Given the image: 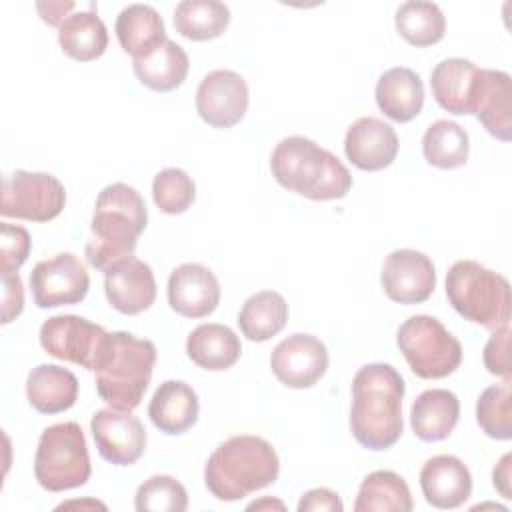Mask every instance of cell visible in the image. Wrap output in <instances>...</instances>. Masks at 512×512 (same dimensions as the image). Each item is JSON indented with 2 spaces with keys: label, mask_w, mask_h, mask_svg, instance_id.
I'll return each instance as SVG.
<instances>
[{
  "label": "cell",
  "mask_w": 512,
  "mask_h": 512,
  "mask_svg": "<svg viewBox=\"0 0 512 512\" xmlns=\"http://www.w3.org/2000/svg\"><path fill=\"white\" fill-rule=\"evenodd\" d=\"M110 332L76 314H60L48 318L40 326V344L46 354L82 366L90 372L96 370Z\"/></svg>",
  "instance_id": "obj_10"
},
{
  "label": "cell",
  "mask_w": 512,
  "mask_h": 512,
  "mask_svg": "<svg viewBox=\"0 0 512 512\" xmlns=\"http://www.w3.org/2000/svg\"><path fill=\"white\" fill-rule=\"evenodd\" d=\"M446 296L462 318L492 332L510 322L512 296L508 280L476 260H458L450 266Z\"/></svg>",
  "instance_id": "obj_6"
},
{
  "label": "cell",
  "mask_w": 512,
  "mask_h": 512,
  "mask_svg": "<svg viewBox=\"0 0 512 512\" xmlns=\"http://www.w3.org/2000/svg\"><path fill=\"white\" fill-rule=\"evenodd\" d=\"M196 110L214 128H232L248 110V84L232 70L206 74L196 90Z\"/></svg>",
  "instance_id": "obj_14"
},
{
  "label": "cell",
  "mask_w": 512,
  "mask_h": 512,
  "mask_svg": "<svg viewBox=\"0 0 512 512\" xmlns=\"http://www.w3.org/2000/svg\"><path fill=\"white\" fill-rule=\"evenodd\" d=\"M510 326L494 330L490 340L484 346V366L490 374L502 378L510 384L512 364H510Z\"/></svg>",
  "instance_id": "obj_39"
},
{
  "label": "cell",
  "mask_w": 512,
  "mask_h": 512,
  "mask_svg": "<svg viewBox=\"0 0 512 512\" xmlns=\"http://www.w3.org/2000/svg\"><path fill=\"white\" fill-rule=\"evenodd\" d=\"M270 368L284 386L310 388L328 370V350L320 338L298 332L272 350Z\"/></svg>",
  "instance_id": "obj_12"
},
{
  "label": "cell",
  "mask_w": 512,
  "mask_h": 512,
  "mask_svg": "<svg viewBox=\"0 0 512 512\" xmlns=\"http://www.w3.org/2000/svg\"><path fill=\"white\" fill-rule=\"evenodd\" d=\"M264 506H276V508H284V504L282 502H274V500H262V502H252L250 506H248V510H258V508H264Z\"/></svg>",
  "instance_id": "obj_44"
},
{
  "label": "cell",
  "mask_w": 512,
  "mask_h": 512,
  "mask_svg": "<svg viewBox=\"0 0 512 512\" xmlns=\"http://www.w3.org/2000/svg\"><path fill=\"white\" fill-rule=\"evenodd\" d=\"M406 386L400 372L382 362L362 366L352 380L350 430L368 450H386L402 434V398Z\"/></svg>",
  "instance_id": "obj_1"
},
{
  "label": "cell",
  "mask_w": 512,
  "mask_h": 512,
  "mask_svg": "<svg viewBox=\"0 0 512 512\" xmlns=\"http://www.w3.org/2000/svg\"><path fill=\"white\" fill-rule=\"evenodd\" d=\"M36 8H38V12H40V16L46 24L60 28V24L66 20L64 14L74 8V2H48V4L38 2Z\"/></svg>",
  "instance_id": "obj_42"
},
{
  "label": "cell",
  "mask_w": 512,
  "mask_h": 512,
  "mask_svg": "<svg viewBox=\"0 0 512 512\" xmlns=\"http://www.w3.org/2000/svg\"><path fill=\"white\" fill-rule=\"evenodd\" d=\"M510 384L486 388L476 402V422L482 432L494 440L512 438Z\"/></svg>",
  "instance_id": "obj_35"
},
{
  "label": "cell",
  "mask_w": 512,
  "mask_h": 512,
  "mask_svg": "<svg viewBox=\"0 0 512 512\" xmlns=\"http://www.w3.org/2000/svg\"><path fill=\"white\" fill-rule=\"evenodd\" d=\"M200 412L198 394L194 388L182 380H166L162 382L148 406V416L152 424L170 436L184 434L190 430Z\"/></svg>",
  "instance_id": "obj_21"
},
{
  "label": "cell",
  "mask_w": 512,
  "mask_h": 512,
  "mask_svg": "<svg viewBox=\"0 0 512 512\" xmlns=\"http://www.w3.org/2000/svg\"><path fill=\"white\" fill-rule=\"evenodd\" d=\"M156 364V346L130 332H110L106 350L94 370L100 398L116 410L140 406Z\"/></svg>",
  "instance_id": "obj_5"
},
{
  "label": "cell",
  "mask_w": 512,
  "mask_h": 512,
  "mask_svg": "<svg viewBox=\"0 0 512 512\" xmlns=\"http://www.w3.org/2000/svg\"><path fill=\"white\" fill-rule=\"evenodd\" d=\"M30 254V234L22 226L0 224V272H16Z\"/></svg>",
  "instance_id": "obj_38"
},
{
  "label": "cell",
  "mask_w": 512,
  "mask_h": 512,
  "mask_svg": "<svg viewBox=\"0 0 512 512\" xmlns=\"http://www.w3.org/2000/svg\"><path fill=\"white\" fill-rule=\"evenodd\" d=\"M116 38L134 60L150 56L168 40L162 16L148 4H130L118 14Z\"/></svg>",
  "instance_id": "obj_24"
},
{
  "label": "cell",
  "mask_w": 512,
  "mask_h": 512,
  "mask_svg": "<svg viewBox=\"0 0 512 512\" xmlns=\"http://www.w3.org/2000/svg\"><path fill=\"white\" fill-rule=\"evenodd\" d=\"M288 320V304L282 294L262 290L252 294L238 314L240 332L250 342H266L276 336Z\"/></svg>",
  "instance_id": "obj_30"
},
{
  "label": "cell",
  "mask_w": 512,
  "mask_h": 512,
  "mask_svg": "<svg viewBox=\"0 0 512 512\" xmlns=\"http://www.w3.org/2000/svg\"><path fill=\"white\" fill-rule=\"evenodd\" d=\"M228 24L230 8L218 0H184L174 10V28L188 40L218 38Z\"/></svg>",
  "instance_id": "obj_32"
},
{
  "label": "cell",
  "mask_w": 512,
  "mask_h": 512,
  "mask_svg": "<svg viewBox=\"0 0 512 512\" xmlns=\"http://www.w3.org/2000/svg\"><path fill=\"white\" fill-rule=\"evenodd\" d=\"M482 126L498 140L508 142L512 138V82L502 70L476 72L470 110Z\"/></svg>",
  "instance_id": "obj_16"
},
{
  "label": "cell",
  "mask_w": 512,
  "mask_h": 512,
  "mask_svg": "<svg viewBox=\"0 0 512 512\" xmlns=\"http://www.w3.org/2000/svg\"><path fill=\"white\" fill-rule=\"evenodd\" d=\"M394 24L398 34L412 46L424 48L440 42L446 32V18L434 2H404L398 6Z\"/></svg>",
  "instance_id": "obj_34"
},
{
  "label": "cell",
  "mask_w": 512,
  "mask_h": 512,
  "mask_svg": "<svg viewBox=\"0 0 512 512\" xmlns=\"http://www.w3.org/2000/svg\"><path fill=\"white\" fill-rule=\"evenodd\" d=\"M66 204L62 182L46 172L16 170L2 182L0 214L30 222L54 220Z\"/></svg>",
  "instance_id": "obj_9"
},
{
  "label": "cell",
  "mask_w": 512,
  "mask_h": 512,
  "mask_svg": "<svg viewBox=\"0 0 512 512\" xmlns=\"http://www.w3.org/2000/svg\"><path fill=\"white\" fill-rule=\"evenodd\" d=\"M188 68V54L174 40H166L150 56L134 60L136 78L156 92H170L178 88L186 80Z\"/></svg>",
  "instance_id": "obj_29"
},
{
  "label": "cell",
  "mask_w": 512,
  "mask_h": 512,
  "mask_svg": "<svg viewBox=\"0 0 512 512\" xmlns=\"http://www.w3.org/2000/svg\"><path fill=\"white\" fill-rule=\"evenodd\" d=\"M90 472L88 446L80 424L58 422L44 428L34 458V476L44 490L64 492L84 486Z\"/></svg>",
  "instance_id": "obj_7"
},
{
  "label": "cell",
  "mask_w": 512,
  "mask_h": 512,
  "mask_svg": "<svg viewBox=\"0 0 512 512\" xmlns=\"http://www.w3.org/2000/svg\"><path fill=\"white\" fill-rule=\"evenodd\" d=\"M280 460L272 444L260 436L238 434L210 454L204 484L222 502L240 500L276 482Z\"/></svg>",
  "instance_id": "obj_4"
},
{
  "label": "cell",
  "mask_w": 512,
  "mask_h": 512,
  "mask_svg": "<svg viewBox=\"0 0 512 512\" xmlns=\"http://www.w3.org/2000/svg\"><path fill=\"white\" fill-rule=\"evenodd\" d=\"M90 430L100 456L110 464L130 466L144 454L146 430L126 410H98L90 420Z\"/></svg>",
  "instance_id": "obj_15"
},
{
  "label": "cell",
  "mask_w": 512,
  "mask_h": 512,
  "mask_svg": "<svg viewBox=\"0 0 512 512\" xmlns=\"http://www.w3.org/2000/svg\"><path fill=\"white\" fill-rule=\"evenodd\" d=\"M342 508L344 506L338 494L328 488L308 490L298 502V512H342Z\"/></svg>",
  "instance_id": "obj_41"
},
{
  "label": "cell",
  "mask_w": 512,
  "mask_h": 512,
  "mask_svg": "<svg viewBox=\"0 0 512 512\" xmlns=\"http://www.w3.org/2000/svg\"><path fill=\"white\" fill-rule=\"evenodd\" d=\"M510 462H512V454H504L500 458V462L496 464L494 472H492V480H494V488L504 496V498H512V490H510Z\"/></svg>",
  "instance_id": "obj_43"
},
{
  "label": "cell",
  "mask_w": 512,
  "mask_h": 512,
  "mask_svg": "<svg viewBox=\"0 0 512 512\" xmlns=\"http://www.w3.org/2000/svg\"><path fill=\"white\" fill-rule=\"evenodd\" d=\"M422 152L428 164L452 170L464 166L470 152L468 132L452 120H436L422 138Z\"/></svg>",
  "instance_id": "obj_33"
},
{
  "label": "cell",
  "mask_w": 512,
  "mask_h": 512,
  "mask_svg": "<svg viewBox=\"0 0 512 512\" xmlns=\"http://www.w3.org/2000/svg\"><path fill=\"white\" fill-rule=\"evenodd\" d=\"M148 224V212L136 188L116 182L106 186L94 204L86 260L106 272L116 262L134 256L138 236Z\"/></svg>",
  "instance_id": "obj_2"
},
{
  "label": "cell",
  "mask_w": 512,
  "mask_h": 512,
  "mask_svg": "<svg viewBox=\"0 0 512 512\" xmlns=\"http://www.w3.org/2000/svg\"><path fill=\"white\" fill-rule=\"evenodd\" d=\"M30 290L38 308L78 304L90 290L86 266L70 252L40 260L30 272Z\"/></svg>",
  "instance_id": "obj_11"
},
{
  "label": "cell",
  "mask_w": 512,
  "mask_h": 512,
  "mask_svg": "<svg viewBox=\"0 0 512 512\" xmlns=\"http://www.w3.org/2000/svg\"><path fill=\"white\" fill-rule=\"evenodd\" d=\"M376 104L394 122H410L424 106L420 76L404 66L386 70L376 82Z\"/></svg>",
  "instance_id": "obj_23"
},
{
  "label": "cell",
  "mask_w": 512,
  "mask_h": 512,
  "mask_svg": "<svg viewBox=\"0 0 512 512\" xmlns=\"http://www.w3.org/2000/svg\"><path fill=\"white\" fill-rule=\"evenodd\" d=\"M460 418V402L454 392L432 388L422 392L410 408L414 434L424 442H438L452 434Z\"/></svg>",
  "instance_id": "obj_25"
},
{
  "label": "cell",
  "mask_w": 512,
  "mask_h": 512,
  "mask_svg": "<svg viewBox=\"0 0 512 512\" xmlns=\"http://www.w3.org/2000/svg\"><path fill=\"white\" fill-rule=\"evenodd\" d=\"M414 508L406 480L392 470L370 472L358 490L356 512H410Z\"/></svg>",
  "instance_id": "obj_31"
},
{
  "label": "cell",
  "mask_w": 512,
  "mask_h": 512,
  "mask_svg": "<svg viewBox=\"0 0 512 512\" xmlns=\"http://www.w3.org/2000/svg\"><path fill=\"white\" fill-rule=\"evenodd\" d=\"M270 170L280 186L318 202L340 200L352 188L338 156L306 136L282 138L270 156Z\"/></svg>",
  "instance_id": "obj_3"
},
{
  "label": "cell",
  "mask_w": 512,
  "mask_h": 512,
  "mask_svg": "<svg viewBox=\"0 0 512 512\" xmlns=\"http://www.w3.org/2000/svg\"><path fill=\"white\" fill-rule=\"evenodd\" d=\"M478 66L466 58H446L430 74V86L436 102L450 114H468L470 94Z\"/></svg>",
  "instance_id": "obj_27"
},
{
  "label": "cell",
  "mask_w": 512,
  "mask_h": 512,
  "mask_svg": "<svg viewBox=\"0 0 512 512\" xmlns=\"http://www.w3.org/2000/svg\"><path fill=\"white\" fill-rule=\"evenodd\" d=\"M220 284L202 264H182L168 278V304L186 318H204L218 308Z\"/></svg>",
  "instance_id": "obj_18"
},
{
  "label": "cell",
  "mask_w": 512,
  "mask_h": 512,
  "mask_svg": "<svg viewBox=\"0 0 512 512\" xmlns=\"http://www.w3.org/2000/svg\"><path fill=\"white\" fill-rule=\"evenodd\" d=\"M152 198L164 214H182L196 198L194 180L180 168H164L154 176Z\"/></svg>",
  "instance_id": "obj_37"
},
{
  "label": "cell",
  "mask_w": 512,
  "mask_h": 512,
  "mask_svg": "<svg viewBox=\"0 0 512 512\" xmlns=\"http://www.w3.org/2000/svg\"><path fill=\"white\" fill-rule=\"evenodd\" d=\"M24 290L18 272L2 274V324L12 322L22 314Z\"/></svg>",
  "instance_id": "obj_40"
},
{
  "label": "cell",
  "mask_w": 512,
  "mask_h": 512,
  "mask_svg": "<svg viewBox=\"0 0 512 512\" xmlns=\"http://www.w3.org/2000/svg\"><path fill=\"white\" fill-rule=\"evenodd\" d=\"M380 282L392 302L420 304L434 292L436 270L424 252L402 248L384 260Z\"/></svg>",
  "instance_id": "obj_13"
},
{
  "label": "cell",
  "mask_w": 512,
  "mask_h": 512,
  "mask_svg": "<svg viewBox=\"0 0 512 512\" xmlns=\"http://www.w3.org/2000/svg\"><path fill=\"white\" fill-rule=\"evenodd\" d=\"M420 488L430 506L450 510L462 506L470 498L472 476L460 458L440 454L424 462L420 470Z\"/></svg>",
  "instance_id": "obj_20"
},
{
  "label": "cell",
  "mask_w": 512,
  "mask_h": 512,
  "mask_svg": "<svg viewBox=\"0 0 512 512\" xmlns=\"http://www.w3.org/2000/svg\"><path fill=\"white\" fill-rule=\"evenodd\" d=\"M398 146L394 128L374 116L358 118L344 138L346 158L366 172L388 168L396 160Z\"/></svg>",
  "instance_id": "obj_19"
},
{
  "label": "cell",
  "mask_w": 512,
  "mask_h": 512,
  "mask_svg": "<svg viewBox=\"0 0 512 512\" xmlns=\"http://www.w3.org/2000/svg\"><path fill=\"white\" fill-rule=\"evenodd\" d=\"M134 508L138 512H184L188 508V494L176 478L152 476L138 486Z\"/></svg>",
  "instance_id": "obj_36"
},
{
  "label": "cell",
  "mask_w": 512,
  "mask_h": 512,
  "mask_svg": "<svg viewBox=\"0 0 512 512\" xmlns=\"http://www.w3.org/2000/svg\"><path fill=\"white\" fill-rule=\"evenodd\" d=\"M396 344L410 370L424 380L450 376L462 362V346L444 324L426 314L404 320L396 334Z\"/></svg>",
  "instance_id": "obj_8"
},
{
  "label": "cell",
  "mask_w": 512,
  "mask_h": 512,
  "mask_svg": "<svg viewBox=\"0 0 512 512\" xmlns=\"http://www.w3.org/2000/svg\"><path fill=\"white\" fill-rule=\"evenodd\" d=\"M26 398L40 414L70 410L78 398V378L68 368L40 364L28 372Z\"/></svg>",
  "instance_id": "obj_22"
},
{
  "label": "cell",
  "mask_w": 512,
  "mask_h": 512,
  "mask_svg": "<svg viewBox=\"0 0 512 512\" xmlns=\"http://www.w3.org/2000/svg\"><path fill=\"white\" fill-rule=\"evenodd\" d=\"M240 352V338L224 324H200L186 340L188 358L196 366L212 372L232 368L238 362Z\"/></svg>",
  "instance_id": "obj_26"
},
{
  "label": "cell",
  "mask_w": 512,
  "mask_h": 512,
  "mask_svg": "<svg viewBox=\"0 0 512 512\" xmlns=\"http://www.w3.org/2000/svg\"><path fill=\"white\" fill-rule=\"evenodd\" d=\"M58 42L66 56L78 62L100 58L108 48V30L92 10H80L60 24Z\"/></svg>",
  "instance_id": "obj_28"
},
{
  "label": "cell",
  "mask_w": 512,
  "mask_h": 512,
  "mask_svg": "<svg viewBox=\"0 0 512 512\" xmlns=\"http://www.w3.org/2000/svg\"><path fill=\"white\" fill-rule=\"evenodd\" d=\"M104 292L114 310L134 316L154 304L156 278L146 262L128 256L104 272Z\"/></svg>",
  "instance_id": "obj_17"
}]
</instances>
